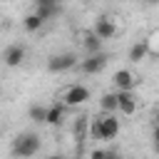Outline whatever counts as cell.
<instances>
[{
	"mask_svg": "<svg viewBox=\"0 0 159 159\" xmlns=\"http://www.w3.org/2000/svg\"><path fill=\"white\" fill-rule=\"evenodd\" d=\"M104 65H107V55H104V52H92L87 60L80 62V70H82L84 75H97V72L104 70Z\"/></svg>",
	"mask_w": 159,
	"mask_h": 159,
	"instance_id": "3957f363",
	"label": "cell"
},
{
	"mask_svg": "<svg viewBox=\"0 0 159 159\" xmlns=\"http://www.w3.org/2000/svg\"><path fill=\"white\" fill-rule=\"evenodd\" d=\"M104 159H122V157H119V152H107Z\"/></svg>",
	"mask_w": 159,
	"mask_h": 159,
	"instance_id": "44dd1931",
	"label": "cell"
},
{
	"mask_svg": "<svg viewBox=\"0 0 159 159\" xmlns=\"http://www.w3.org/2000/svg\"><path fill=\"white\" fill-rule=\"evenodd\" d=\"M40 27H42V20H40L35 12H30V15L25 17V30H27V32H37Z\"/></svg>",
	"mask_w": 159,
	"mask_h": 159,
	"instance_id": "e0dca14e",
	"label": "cell"
},
{
	"mask_svg": "<svg viewBox=\"0 0 159 159\" xmlns=\"http://www.w3.org/2000/svg\"><path fill=\"white\" fill-rule=\"evenodd\" d=\"M72 67H77V55H75V52H60V55H52V57L47 60V70L55 72V75L67 72V70H72Z\"/></svg>",
	"mask_w": 159,
	"mask_h": 159,
	"instance_id": "7a4b0ae2",
	"label": "cell"
},
{
	"mask_svg": "<svg viewBox=\"0 0 159 159\" xmlns=\"http://www.w3.org/2000/svg\"><path fill=\"white\" fill-rule=\"evenodd\" d=\"M137 109V99L132 89H117V112L119 114H132Z\"/></svg>",
	"mask_w": 159,
	"mask_h": 159,
	"instance_id": "5b68a950",
	"label": "cell"
},
{
	"mask_svg": "<svg viewBox=\"0 0 159 159\" xmlns=\"http://www.w3.org/2000/svg\"><path fill=\"white\" fill-rule=\"evenodd\" d=\"M60 10H62L60 5H35V15H37L42 22H45V20H50V17H55Z\"/></svg>",
	"mask_w": 159,
	"mask_h": 159,
	"instance_id": "8fae6325",
	"label": "cell"
},
{
	"mask_svg": "<svg viewBox=\"0 0 159 159\" xmlns=\"http://www.w3.org/2000/svg\"><path fill=\"white\" fill-rule=\"evenodd\" d=\"M117 32V27H114V22L109 20V17H99L97 22H94V35L104 42V40H109L112 35Z\"/></svg>",
	"mask_w": 159,
	"mask_h": 159,
	"instance_id": "ba28073f",
	"label": "cell"
},
{
	"mask_svg": "<svg viewBox=\"0 0 159 159\" xmlns=\"http://www.w3.org/2000/svg\"><path fill=\"white\" fill-rule=\"evenodd\" d=\"M154 144H159V127H154Z\"/></svg>",
	"mask_w": 159,
	"mask_h": 159,
	"instance_id": "7402d4cb",
	"label": "cell"
},
{
	"mask_svg": "<svg viewBox=\"0 0 159 159\" xmlns=\"http://www.w3.org/2000/svg\"><path fill=\"white\" fill-rule=\"evenodd\" d=\"M89 99V89L84 87V84H72L67 92H65V104L67 107H77V104H82V102H87Z\"/></svg>",
	"mask_w": 159,
	"mask_h": 159,
	"instance_id": "277c9868",
	"label": "cell"
},
{
	"mask_svg": "<svg viewBox=\"0 0 159 159\" xmlns=\"http://www.w3.org/2000/svg\"><path fill=\"white\" fill-rule=\"evenodd\" d=\"M0 137H2V127H0Z\"/></svg>",
	"mask_w": 159,
	"mask_h": 159,
	"instance_id": "484cf974",
	"label": "cell"
},
{
	"mask_svg": "<svg viewBox=\"0 0 159 159\" xmlns=\"http://www.w3.org/2000/svg\"><path fill=\"white\" fill-rule=\"evenodd\" d=\"M84 47L89 50V55H92V52H102V40H99L94 32H89V35L84 37Z\"/></svg>",
	"mask_w": 159,
	"mask_h": 159,
	"instance_id": "5bb4252c",
	"label": "cell"
},
{
	"mask_svg": "<svg viewBox=\"0 0 159 159\" xmlns=\"http://www.w3.org/2000/svg\"><path fill=\"white\" fill-rule=\"evenodd\" d=\"M22 60H25V47H22V45H10V47L2 52V62H5L7 67L22 65Z\"/></svg>",
	"mask_w": 159,
	"mask_h": 159,
	"instance_id": "8992f818",
	"label": "cell"
},
{
	"mask_svg": "<svg viewBox=\"0 0 159 159\" xmlns=\"http://www.w3.org/2000/svg\"><path fill=\"white\" fill-rule=\"evenodd\" d=\"M47 159H60V157H47Z\"/></svg>",
	"mask_w": 159,
	"mask_h": 159,
	"instance_id": "d4e9b609",
	"label": "cell"
},
{
	"mask_svg": "<svg viewBox=\"0 0 159 159\" xmlns=\"http://www.w3.org/2000/svg\"><path fill=\"white\" fill-rule=\"evenodd\" d=\"M99 104H102V109H104V112H117V92H109V94H104Z\"/></svg>",
	"mask_w": 159,
	"mask_h": 159,
	"instance_id": "9a60e30c",
	"label": "cell"
},
{
	"mask_svg": "<svg viewBox=\"0 0 159 159\" xmlns=\"http://www.w3.org/2000/svg\"><path fill=\"white\" fill-rule=\"evenodd\" d=\"M154 127H159V112L154 114Z\"/></svg>",
	"mask_w": 159,
	"mask_h": 159,
	"instance_id": "603a6c76",
	"label": "cell"
},
{
	"mask_svg": "<svg viewBox=\"0 0 159 159\" xmlns=\"http://www.w3.org/2000/svg\"><path fill=\"white\" fill-rule=\"evenodd\" d=\"M62 117H65V104H52V107H47V124H60L62 122Z\"/></svg>",
	"mask_w": 159,
	"mask_h": 159,
	"instance_id": "7c38bea8",
	"label": "cell"
},
{
	"mask_svg": "<svg viewBox=\"0 0 159 159\" xmlns=\"http://www.w3.org/2000/svg\"><path fill=\"white\" fill-rule=\"evenodd\" d=\"M12 157L15 159H30L40 152V137L35 132H22L12 139V147H10Z\"/></svg>",
	"mask_w": 159,
	"mask_h": 159,
	"instance_id": "6da1fadb",
	"label": "cell"
},
{
	"mask_svg": "<svg viewBox=\"0 0 159 159\" xmlns=\"http://www.w3.org/2000/svg\"><path fill=\"white\" fill-rule=\"evenodd\" d=\"M35 5H60V0H35Z\"/></svg>",
	"mask_w": 159,
	"mask_h": 159,
	"instance_id": "ffe728a7",
	"label": "cell"
},
{
	"mask_svg": "<svg viewBox=\"0 0 159 159\" xmlns=\"http://www.w3.org/2000/svg\"><path fill=\"white\" fill-rule=\"evenodd\" d=\"M104 154H107L104 149H94V152L89 154V159H104Z\"/></svg>",
	"mask_w": 159,
	"mask_h": 159,
	"instance_id": "d6986e66",
	"label": "cell"
},
{
	"mask_svg": "<svg viewBox=\"0 0 159 159\" xmlns=\"http://www.w3.org/2000/svg\"><path fill=\"white\" fill-rule=\"evenodd\" d=\"M119 134V119L114 114H107L102 117V132H99V139H114Z\"/></svg>",
	"mask_w": 159,
	"mask_h": 159,
	"instance_id": "52a82bcc",
	"label": "cell"
},
{
	"mask_svg": "<svg viewBox=\"0 0 159 159\" xmlns=\"http://www.w3.org/2000/svg\"><path fill=\"white\" fill-rule=\"evenodd\" d=\"M87 134H89V117H80L75 122V137H77V149L80 152H82V144H84Z\"/></svg>",
	"mask_w": 159,
	"mask_h": 159,
	"instance_id": "30bf717a",
	"label": "cell"
},
{
	"mask_svg": "<svg viewBox=\"0 0 159 159\" xmlns=\"http://www.w3.org/2000/svg\"><path fill=\"white\" fill-rule=\"evenodd\" d=\"M147 50H149V47H147V42H144V40H142V42H134V45H132V50H129V60H132V62L144 60V57H147Z\"/></svg>",
	"mask_w": 159,
	"mask_h": 159,
	"instance_id": "4fadbf2b",
	"label": "cell"
},
{
	"mask_svg": "<svg viewBox=\"0 0 159 159\" xmlns=\"http://www.w3.org/2000/svg\"><path fill=\"white\" fill-rule=\"evenodd\" d=\"M147 5H159V0H144Z\"/></svg>",
	"mask_w": 159,
	"mask_h": 159,
	"instance_id": "cb8c5ba5",
	"label": "cell"
},
{
	"mask_svg": "<svg viewBox=\"0 0 159 159\" xmlns=\"http://www.w3.org/2000/svg\"><path fill=\"white\" fill-rule=\"evenodd\" d=\"M99 132H102V117L89 119V139H99Z\"/></svg>",
	"mask_w": 159,
	"mask_h": 159,
	"instance_id": "ac0fdd59",
	"label": "cell"
},
{
	"mask_svg": "<svg viewBox=\"0 0 159 159\" xmlns=\"http://www.w3.org/2000/svg\"><path fill=\"white\" fill-rule=\"evenodd\" d=\"M134 84H137V77L129 70H117L114 72V87L117 89H132Z\"/></svg>",
	"mask_w": 159,
	"mask_h": 159,
	"instance_id": "9c48e42d",
	"label": "cell"
},
{
	"mask_svg": "<svg viewBox=\"0 0 159 159\" xmlns=\"http://www.w3.org/2000/svg\"><path fill=\"white\" fill-rule=\"evenodd\" d=\"M30 119H32V122H45V119H47V107L32 104V107H30Z\"/></svg>",
	"mask_w": 159,
	"mask_h": 159,
	"instance_id": "2e32d148",
	"label": "cell"
}]
</instances>
